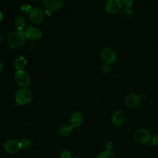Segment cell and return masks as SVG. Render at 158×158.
I'll use <instances>...</instances> for the list:
<instances>
[{
	"mask_svg": "<svg viewBox=\"0 0 158 158\" xmlns=\"http://www.w3.org/2000/svg\"><path fill=\"white\" fill-rule=\"evenodd\" d=\"M60 158H72V154L67 150H63L60 154Z\"/></svg>",
	"mask_w": 158,
	"mask_h": 158,
	"instance_id": "44dd1931",
	"label": "cell"
},
{
	"mask_svg": "<svg viewBox=\"0 0 158 158\" xmlns=\"http://www.w3.org/2000/svg\"><path fill=\"white\" fill-rule=\"evenodd\" d=\"M45 17V13L43 10L40 7H35L32 9L30 13V20L33 23H41Z\"/></svg>",
	"mask_w": 158,
	"mask_h": 158,
	"instance_id": "52a82bcc",
	"label": "cell"
},
{
	"mask_svg": "<svg viewBox=\"0 0 158 158\" xmlns=\"http://www.w3.org/2000/svg\"><path fill=\"white\" fill-rule=\"evenodd\" d=\"M15 81L16 83L22 88H26L31 82L29 74L25 70H17L15 74Z\"/></svg>",
	"mask_w": 158,
	"mask_h": 158,
	"instance_id": "5b68a950",
	"label": "cell"
},
{
	"mask_svg": "<svg viewBox=\"0 0 158 158\" xmlns=\"http://www.w3.org/2000/svg\"><path fill=\"white\" fill-rule=\"evenodd\" d=\"M2 19H3V14H2V13L0 11V22L2 21Z\"/></svg>",
	"mask_w": 158,
	"mask_h": 158,
	"instance_id": "4316f807",
	"label": "cell"
},
{
	"mask_svg": "<svg viewBox=\"0 0 158 158\" xmlns=\"http://www.w3.org/2000/svg\"><path fill=\"white\" fill-rule=\"evenodd\" d=\"M101 69H102V72L104 74H107L110 72V66L109 64H104L102 65V67H101Z\"/></svg>",
	"mask_w": 158,
	"mask_h": 158,
	"instance_id": "7402d4cb",
	"label": "cell"
},
{
	"mask_svg": "<svg viewBox=\"0 0 158 158\" xmlns=\"http://www.w3.org/2000/svg\"><path fill=\"white\" fill-rule=\"evenodd\" d=\"M74 158H78V157H74Z\"/></svg>",
	"mask_w": 158,
	"mask_h": 158,
	"instance_id": "f1b7e54d",
	"label": "cell"
},
{
	"mask_svg": "<svg viewBox=\"0 0 158 158\" xmlns=\"http://www.w3.org/2000/svg\"><path fill=\"white\" fill-rule=\"evenodd\" d=\"M122 8V2L118 0H109L105 4V10L109 14H115Z\"/></svg>",
	"mask_w": 158,
	"mask_h": 158,
	"instance_id": "9c48e42d",
	"label": "cell"
},
{
	"mask_svg": "<svg viewBox=\"0 0 158 158\" xmlns=\"http://www.w3.org/2000/svg\"><path fill=\"white\" fill-rule=\"evenodd\" d=\"M24 33L26 38L33 40H38L42 36V32L41 30L38 28L31 26L27 27Z\"/></svg>",
	"mask_w": 158,
	"mask_h": 158,
	"instance_id": "30bf717a",
	"label": "cell"
},
{
	"mask_svg": "<svg viewBox=\"0 0 158 158\" xmlns=\"http://www.w3.org/2000/svg\"><path fill=\"white\" fill-rule=\"evenodd\" d=\"M20 148V143L15 139H8L4 144V149L9 154H16L19 151Z\"/></svg>",
	"mask_w": 158,
	"mask_h": 158,
	"instance_id": "ba28073f",
	"label": "cell"
},
{
	"mask_svg": "<svg viewBox=\"0 0 158 158\" xmlns=\"http://www.w3.org/2000/svg\"><path fill=\"white\" fill-rule=\"evenodd\" d=\"M15 98L18 104H27L32 99V93L27 88H21L17 91Z\"/></svg>",
	"mask_w": 158,
	"mask_h": 158,
	"instance_id": "7a4b0ae2",
	"label": "cell"
},
{
	"mask_svg": "<svg viewBox=\"0 0 158 158\" xmlns=\"http://www.w3.org/2000/svg\"><path fill=\"white\" fill-rule=\"evenodd\" d=\"M141 101V97L136 93H130L124 99L125 104L130 108H134L138 106Z\"/></svg>",
	"mask_w": 158,
	"mask_h": 158,
	"instance_id": "8992f818",
	"label": "cell"
},
{
	"mask_svg": "<svg viewBox=\"0 0 158 158\" xmlns=\"http://www.w3.org/2000/svg\"><path fill=\"white\" fill-rule=\"evenodd\" d=\"M2 70H3V64L0 60V73L2 71Z\"/></svg>",
	"mask_w": 158,
	"mask_h": 158,
	"instance_id": "484cf974",
	"label": "cell"
},
{
	"mask_svg": "<svg viewBox=\"0 0 158 158\" xmlns=\"http://www.w3.org/2000/svg\"><path fill=\"white\" fill-rule=\"evenodd\" d=\"M122 13H123V15H124V17H125L127 18H129L130 17H131L133 14L132 6H125L122 10Z\"/></svg>",
	"mask_w": 158,
	"mask_h": 158,
	"instance_id": "ac0fdd59",
	"label": "cell"
},
{
	"mask_svg": "<svg viewBox=\"0 0 158 158\" xmlns=\"http://www.w3.org/2000/svg\"><path fill=\"white\" fill-rule=\"evenodd\" d=\"M133 138L139 144H147L152 139V135L148 129L139 128L135 131Z\"/></svg>",
	"mask_w": 158,
	"mask_h": 158,
	"instance_id": "3957f363",
	"label": "cell"
},
{
	"mask_svg": "<svg viewBox=\"0 0 158 158\" xmlns=\"http://www.w3.org/2000/svg\"><path fill=\"white\" fill-rule=\"evenodd\" d=\"M113 143L111 142V141H109L107 144H106V150H108V151H111L113 148Z\"/></svg>",
	"mask_w": 158,
	"mask_h": 158,
	"instance_id": "d4e9b609",
	"label": "cell"
},
{
	"mask_svg": "<svg viewBox=\"0 0 158 158\" xmlns=\"http://www.w3.org/2000/svg\"><path fill=\"white\" fill-rule=\"evenodd\" d=\"M26 41L25 33L22 31L14 30L10 32L7 37V43L9 45L15 49L23 46Z\"/></svg>",
	"mask_w": 158,
	"mask_h": 158,
	"instance_id": "6da1fadb",
	"label": "cell"
},
{
	"mask_svg": "<svg viewBox=\"0 0 158 158\" xmlns=\"http://www.w3.org/2000/svg\"><path fill=\"white\" fill-rule=\"evenodd\" d=\"M121 2L124 4L125 6H132V4L134 2V1L132 0H122L121 1Z\"/></svg>",
	"mask_w": 158,
	"mask_h": 158,
	"instance_id": "603a6c76",
	"label": "cell"
},
{
	"mask_svg": "<svg viewBox=\"0 0 158 158\" xmlns=\"http://www.w3.org/2000/svg\"><path fill=\"white\" fill-rule=\"evenodd\" d=\"M27 64V60L24 57L20 56L14 60V66L17 70H21L24 69Z\"/></svg>",
	"mask_w": 158,
	"mask_h": 158,
	"instance_id": "9a60e30c",
	"label": "cell"
},
{
	"mask_svg": "<svg viewBox=\"0 0 158 158\" xmlns=\"http://www.w3.org/2000/svg\"><path fill=\"white\" fill-rule=\"evenodd\" d=\"M20 144L21 146V148L23 149H27L30 148L31 146V142L30 139L28 138H23L20 141Z\"/></svg>",
	"mask_w": 158,
	"mask_h": 158,
	"instance_id": "d6986e66",
	"label": "cell"
},
{
	"mask_svg": "<svg viewBox=\"0 0 158 158\" xmlns=\"http://www.w3.org/2000/svg\"><path fill=\"white\" fill-rule=\"evenodd\" d=\"M25 24H26L25 19L22 16H19L15 20V27L17 28V30L22 31V30L25 26Z\"/></svg>",
	"mask_w": 158,
	"mask_h": 158,
	"instance_id": "2e32d148",
	"label": "cell"
},
{
	"mask_svg": "<svg viewBox=\"0 0 158 158\" xmlns=\"http://www.w3.org/2000/svg\"><path fill=\"white\" fill-rule=\"evenodd\" d=\"M46 9L49 12L56 11L60 9L64 5V1H44Z\"/></svg>",
	"mask_w": 158,
	"mask_h": 158,
	"instance_id": "8fae6325",
	"label": "cell"
},
{
	"mask_svg": "<svg viewBox=\"0 0 158 158\" xmlns=\"http://www.w3.org/2000/svg\"><path fill=\"white\" fill-rule=\"evenodd\" d=\"M152 141L153 144H154L156 146H158V135L152 138Z\"/></svg>",
	"mask_w": 158,
	"mask_h": 158,
	"instance_id": "cb8c5ba5",
	"label": "cell"
},
{
	"mask_svg": "<svg viewBox=\"0 0 158 158\" xmlns=\"http://www.w3.org/2000/svg\"><path fill=\"white\" fill-rule=\"evenodd\" d=\"M83 121V116L80 112H75L70 117V122L73 127H80Z\"/></svg>",
	"mask_w": 158,
	"mask_h": 158,
	"instance_id": "7c38bea8",
	"label": "cell"
},
{
	"mask_svg": "<svg viewBox=\"0 0 158 158\" xmlns=\"http://www.w3.org/2000/svg\"><path fill=\"white\" fill-rule=\"evenodd\" d=\"M20 10L21 12L24 13V14H27V13H30V12L32 10V7L30 4H23L20 6Z\"/></svg>",
	"mask_w": 158,
	"mask_h": 158,
	"instance_id": "ffe728a7",
	"label": "cell"
},
{
	"mask_svg": "<svg viewBox=\"0 0 158 158\" xmlns=\"http://www.w3.org/2000/svg\"><path fill=\"white\" fill-rule=\"evenodd\" d=\"M101 57L106 64H111L114 63L117 59L115 51L110 47H106L101 51Z\"/></svg>",
	"mask_w": 158,
	"mask_h": 158,
	"instance_id": "277c9868",
	"label": "cell"
},
{
	"mask_svg": "<svg viewBox=\"0 0 158 158\" xmlns=\"http://www.w3.org/2000/svg\"><path fill=\"white\" fill-rule=\"evenodd\" d=\"M124 119V115L120 110H117L112 114V122L115 126L121 125L123 123Z\"/></svg>",
	"mask_w": 158,
	"mask_h": 158,
	"instance_id": "4fadbf2b",
	"label": "cell"
},
{
	"mask_svg": "<svg viewBox=\"0 0 158 158\" xmlns=\"http://www.w3.org/2000/svg\"><path fill=\"white\" fill-rule=\"evenodd\" d=\"M97 158H115V156L111 151L106 150L100 152Z\"/></svg>",
	"mask_w": 158,
	"mask_h": 158,
	"instance_id": "e0dca14e",
	"label": "cell"
},
{
	"mask_svg": "<svg viewBox=\"0 0 158 158\" xmlns=\"http://www.w3.org/2000/svg\"><path fill=\"white\" fill-rule=\"evenodd\" d=\"M73 131V127L69 125H64L60 127L58 130V134L62 136L70 135Z\"/></svg>",
	"mask_w": 158,
	"mask_h": 158,
	"instance_id": "5bb4252c",
	"label": "cell"
},
{
	"mask_svg": "<svg viewBox=\"0 0 158 158\" xmlns=\"http://www.w3.org/2000/svg\"><path fill=\"white\" fill-rule=\"evenodd\" d=\"M2 36L1 33L0 32V43L2 42Z\"/></svg>",
	"mask_w": 158,
	"mask_h": 158,
	"instance_id": "83f0119b",
	"label": "cell"
}]
</instances>
